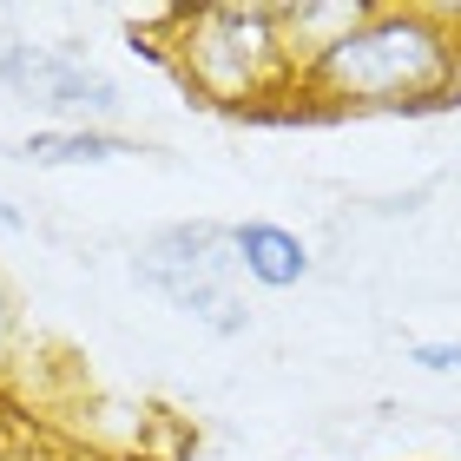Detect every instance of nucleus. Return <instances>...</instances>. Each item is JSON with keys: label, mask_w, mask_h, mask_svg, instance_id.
<instances>
[{"label": "nucleus", "mask_w": 461, "mask_h": 461, "mask_svg": "<svg viewBox=\"0 0 461 461\" xmlns=\"http://www.w3.org/2000/svg\"><path fill=\"white\" fill-rule=\"evenodd\" d=\"M448 67V47L422 20H375L323 53V79L337 93H415Z\"/></svg>", "instance_id": "nucleus-1"}, {"label": "nucleus", "mask_w": 461, "mask_h": 461, "mask_svg": "<svg viewBox=\"0 0 461 461\" xmlns=\"http://www.w3.org/2000/svg\"><path fill=\"white\" fill-rule=\"evenodd\" d=\"M230 264H238V244H230V230H218V224H178V230H158V238L145 244V277L172 303L198 310V317L218 323V330H244V310L224 290Z\"/></svg>", "instance_id": "nucleus-2"}, {"label": "nucleus", "mask_w": 461, "mask_h": 461, "mask_svg": "<svg viewBox=\"0 0 461 461\" xmlns=\"http://www.w3.org/2000/svg\"><path fill=\"white\" fill-rule=\"evenodd\" d=\"M270 7H218L198 20V79L218 93H244L250 79H258V67L270 59Z\"/></svg>", "instance_id": "nucleus-3"}, {"label": "nucleus", "mask_w": 461, "mask_h": 461, "mask_svg": "<svg viewBox=\"0 0 461 461\" xmlns=\"http://www.w3.org/2000/svg\"><path fill=\"white\" fill-rule=\"evenodd\" d=\"M0 73H7L20 93L47 99V106H67V113H113L119 106V86L106 73H93L86 59H73V53H33V47H20V40H7V47H0Z\"/></svg>", "instance_id": "nucleus-4"}, {"label": "nucleus", "mask_w": 461, "mask_h": 461, "mask_svg": "<svg viewBox=\"0 0 461 461\" xmlns=\"http://www.w3.org/2000/svg\"><path fill=\"white\" fill-rule=\"evenodd\" d=\"M230 244H238L244 270L258 284H270V290L303 277V244L290 238V230H277V224H244V230H230Z\"/></svg>", "instance_id": "nucleus-5"}, {"label": "nucleus", "mask_w": 461, "mask_h": 461, "mask_svg": "<svg viewBox=\"0 0 461 461\" xmlns=\"http://www.w3.org/2000/svg\"><path fill=\"white\" fill-rule=\"evenodd\" d=\"M27 152H33V165H86V158H119L132 145L106 139V132H33Z\"/></svg>", "instance_id": "nucleus-6"}, {"label": "nucleus", "mask_w": 461, "mask_h": 461, "mask_svg": "<svg viewBox=\"0 0 461 461\" xmlns=\"http://www.w3.org/2000/svg\"><path fill=\"white\" fill-rule=\"evenodd\" d=\"M415 363H422V369H461V343H422Z\"/></svg>", "instance_id": "nucleus-7"}, {"label": "nucleus", "mask_w": 461, "mask_h": 461, "mask_svg": "<svg viewBox=\"0 0 461 461\" xmlns=\"http://www.w3.org/2000/svg\"><path fill=\"white\" fill-rule=\"evenodd\" d=\"M0 230H20V212H14V204H0Z\"/></svg>", "instance_id": "nucleus-8"}, {"label": "nucleus", "mask_w": 461, "mask_h": 461, "mask_svg": "<svg viewBox=\"0 0 461 461\" xmlns=\"http://www.w3.org/2000/svg\"><path fill=\"white\" fill-rule=\"evenodd\" d=\"M0 337H7V297H0Z\"/></svg>", "instance_id": "nucleus-9"}]
</instances>
